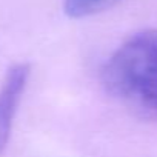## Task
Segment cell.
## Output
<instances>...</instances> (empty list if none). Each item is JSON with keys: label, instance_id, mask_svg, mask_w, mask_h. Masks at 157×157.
I'll return each instance as SVG.
<instances>
[{"label": "cell", "instance_id": "obj_1", "mask_svg": "<svg viewBox=\"0 0 157 157\" xmlns=\"http://www.w3.org/2000/svg\"><path fill=\"white\" fill-rule=\"evenodd\" d=\"M106 93L145 120H157V31L145 29L122 43L102 68Z\"/></svg>", "mask_w": 157, "mask_h": 157}, {"label": "cell", "instance_id": "obj_2", "mask_svg": "<svg viewBox=\"0 0 157 157\" xmlns=\"http://www.w3.org/2000/svg\"><path fill=\"white\" fill-rule=\"evenodd\" d=\"M31 75V66L28 63H17L11 66L0 86V155H2L13 134L14 119L26 91Z\"/></svg>", "mask_w": 157, "mask_h": 157}, {"label": "cell", "instance_id": "obj_3", "mask_svg": "<svg viewBox=\"0 0 157 157\" xmlns=\"http://www.w3.org/2000/svg\"><path fill=\"white\" fill-rule=\"evenodd\" d=\"M119 2L120 0H65L63 10L71 19H83L103 13Z\"/></svg>", "mask_w": 157, "mask_h": 157}]
</instances>
